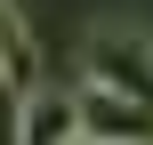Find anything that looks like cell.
Returning <instances> with one entry per match:
<instances>
[{"label": "cell", "mask_w": 153, "mask_h": 145, "mask_svg": "<svg viewBox=\"0 0 153 145\" xmlns=\"http://www.w3.org/2000/svg\"><path fill=\"white\" fill-rule=\"evenodd\" d=\"M81 73L137 97V105H153V24H97L81 40Z\"/></svg>", "instance_id": "obj_1"}, {"label": "cell", "mask_w": 153, "mask_h": 145, "mask_svg": "<svg viewBox=\"0 0 153 145\" xmlns=\"http://www.w3.org/2000/svg\"><path fill=\"white\" fill-rule=\"evenodd\" d=\"M73 113H81V145H153V105L105 89V81H73Z\"/></svg>", "instance_id": "obj_2"}, {"label": "cell", "mask_w": 153, "mask_h": 145, "mask_svg": "<svg viewBox=\"0 0 153 145\" xmlns=\"http://www.w3.org/2000/svg\"><path fill=\"white\" fill-rule=\"evenodd\" d=\"M16 145H81V113H73V89H24L16 97Z\"/></svg>", "instance_id": "obj_3"}, {"label": "cell", "mask_w": 153, "mask_h": 145, "mask_svg": "<svg viewBox=\"0 0 153 145\" xmlns=\"http://www.w3.org/2000/svg\"><path fill=\"white\" fill-rule=\"evenodd\" d=\"M0 89L8 97H24V89H40V48H32V32L0 8Z\"/></svg>", "instance_id": "obj_4"}]
</instances>
